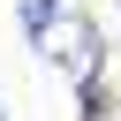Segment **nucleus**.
<instances>
[{
  "label": "nucleus",
  "mask_w": 121,
  "mask_h": 121,
  "mask_svg": "<svg viewBox=\"0 0 121 121\" xmlns=\"http://www.w3.org/2000/svg\"><path fill=\"white\" fill-rule=\"evenodd\" d=\"M45 60L68 68V76H91L98 68V23H53L45 30Z\"/></svg>",
  "instance_id": "nucleus-1"
},
{
  "label": "nucleus",
  "mask_w": 121,
  "mask_h": 121,
  "mask_svg": "<svg viewBox=\"0 0 121 121\" xmlns=\"http://www.w3.org/2000/svg\"><path fill=\"white\" fill-rule=\"evenodd\" d=\"M53 15H60V0H23V8H15V23H23L30 38H45V30H53Z\"/></svg>",
  "instance_id": "nucleus-2"
},
{
  "label": "nucleus",
  "mask_w": 121,
  "mask_h": 121,
  "mask_svg": "<svg viewBox=\"0 0 121 121\" xmlns=\"http://www.w3.org/2000/svg\"><path fill=\"white\" fill-rule=\"evenodd\" d=\"M106 121H121V113H106Z\"/></svg>",
  "instance_id": "nucleus-3"
},
{
  "label": "nucleus",
  "mask_w": 121,
  "mask_h": 121,
  "mask_svg": "<svg viewBox=\"0 0 121 121\" xmlns=\"http://www.w3.org/2000/svg\"><path fill=\"white\" fill-rule=\"evenodd\" d=\"M0 121H8V113H0Z\"/></svg>",
  "instance_id": "nucleus-4"
}]
</instances>
